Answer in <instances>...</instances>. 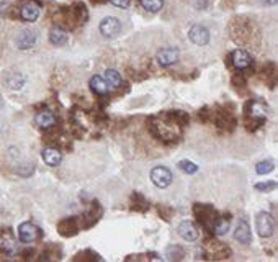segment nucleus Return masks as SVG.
<instances>
[{
    "label": "nucleus",
    "mask_w": 278,
    "mask_h": 262,
    "mask_svg": "<svg viewBox=\"0 0 278 262\" xmlns=\"http://www.w3.org/2000/svg\"><path fill=\"white\" fill-rule=\"evenodd\" d=\"M40 10L41 7L36 0H28L20 7V17L25 22H36L38 17H40Z\"/></svg>",
    "instance_id": "7"
},
{
    "label": "nucleus",
    "mask_w": 278,
    "mask_h": 262,
    "mask_svg": "<svg viewBox=\"0 0 278 262\" xmlns=\"http://www.w3.org/2000/svg\"><path fill=\"white\" fill-rule=\"evenodd\" d=\"M105 81H107L108 86H111L115 88L120 87L121 82H123V81H121V76L115 71V69H108V71L105 72Z\"/></svg>",
    "instance_id": "23"
},
{
    "label": "nucleus",
    "mask_w": 278,
    "mask_h": 262,
    "mask_svg": "<svg viewBox=\"0 0 278 262\" xmlns=\"http://www.w3.org/2000/svg\"><path fill=\"white\" fill-rule=\"evenodd\" d=\"M177 233L180 235V238H183L185 241L188 242H193L198 240V236H200V231H198V226L193 221H182L178 224L177 228Z\"/></svg>",
    "instance_id": "6"
},
{
    "label": "nucleus",
    "mask_w": 278,
    "mask_h": 262,
    "mask_svg": "<svg viewBox=\"0 0 278 262\" xmlns=\"http://www.w3.org/2000/svg\"><path fill=\"white\" fill-rule=\"evenodd\" d=\"M195 215H196V219L200 223L206 224L210 229H211V224H213L214 218H213V208L208 207V205H195Z\"/></svg>",
    "instance_id": "9"
},
{
    "label": "nucleus",
    "mask_w": 278,
    "mask_h": 262,
    "mask_svg": "<svg viewBox=\"0 0 278 262\" xmlns=\"http://www.w3.org/2000/svg\"><path fill=\"white\" fill-rule=\"evenodd\" d=\"M40 236H41V229L36 224L25 221L18 226V238H20L21 242H26V244L28 242H35Z\"/></svg>",
    "instance_id": "3"
},
{
    "label": "nucleus",
    "mask_w": 278,
    "mask_h": 262,
    "mask_svg": "<svg viewBox=\"0 0 278 262\" xmlns=\"http://www.w3.org/2000/svg\"><path fill=\"white\" fill-rule=\"evenodd\" d=\"M141 5H143L144 10H148L150 13H157L159 10H162L164 0H141Z\"/></svg>",
    "instance_id": "22"
},
{
    "label": "nucleus",
    "mask_w": 278,
    "mask_h": 262,
    "mask_svg": "<svg viewBox=\"0 0 278 262\" xmlns=\"http://www.w3.org/2000/svg\"><path fill=\"white\" fill-rule=\"evenodd\" d=\"M233 64L235 69H239V71H244V69H247L249 66L252 64V58L251 54L247 53V51L244 49H235L233 53Z\"/></svg>",
    "instance_id": "11"
},
{
    "label": "nucleus",
    "mask_w": 278,
    "mask_h": 262,
    "mask_svg": "<svg viewBox=\"0 0 278 262\" xmlns=\"http://www.w3.org/2000/svg\"><path fill=\"white\" fill-rule=\"evenodd\" d=\"M273 167H275L273 161H262V162H258L257 166H256V171H257L258 175H263V174H268V172H272Z\"/></svg>",
    "instance_id": "24"
},
{
    "label": "nucleus",
    "mask_w": 278,
    "mask_h": 262,
    "mask_svg": "<svg viewBox=\"0 0 278 262\" xmlns=\"http://www.w3.org/2000/svg\"><path fill=\"white\" fill-rule=\"evenodd\" d=\"M36 123H38L40 128L49 130V128H53V126H54L56 118H54V115L51 113L49 110H41V111H38V113H36Z\"/></svg>",
    "instance_id": "14"
},
{
    "label": "nucleus",
    "mask_w": 278,
    "mask_h": 262,
    "mask_svg": "<svg viewBox=\"0 0 278 262\" xmlns=\"http://www.w3.org/2000/svg\"><path fill=\"white\" fill-rule=\"evenodd\" d=\"M136 196H138V198H133V208L138 210V212H146L149 207L148 202H146V200H141V195H138V194H136Z\"/></svg>",
    "instance_id": "28"
},
{
    "label": "nucleus",
    "mask_w": 278,
    "mask_h": 262,
    "mask_svg": "<svg viewBox=\"0 0 278 262\" xmlns=\"http://www.w3.org/2000/svg\"><path fill=\"white\" fill-rule=\"evenodd\" d=\"M263 3H267V5H275L277 0H263Z\"/></svg>",
    "instance_id": "30"
},
{
    "label": "nucleus",
    "mask_w": 278,
    "mask_h": 262,
    "mask_svg": "<svg viewBox=\"0 0 278 262\" xmlns=\"http://www.w3.org/2000/svg\"><path fill=\"white\" fill-rule=\"evenodd\" d=\"M178 61V51L175 48H162L157 53V63L162 67H169V66L175 64Z\"/></svg>",
    "instance_id": "8"
},
{
    "label": "nucleus",
    "mask_w": 278,
    "mask_h": 262,
    "mask_svg": "<svg viewBox=\"0 0 278 262\" xmlns=\"http://www.w3.org/2000/svg\"><path fill=\"white\" fill-rule=\"evenodd\" d=\"M36 43V35L31 30H23L17 36V46L20 49H28Z\"/></svg>",
    "instance_id": "12"
},
{
    "label": "nucleus",
    "mask_w": 278,
    "mask_h": 262,
    "mask_svg": "<svg viewBox=\"0 0 278 262\" xmlns=\"http://www.w3.org/2000/svg\"><path fill=\"white\" fill-rule=\"evenodd\" d=\"M150 180L159 189H167L172 184V172L166 166H157L150 171Z\"/></svg>",
    "instance_id": "2"
},
{
    "label": "nucleus",
    "mask_w": 278,
    "mask_h": 262,
    "mask_svg": "<svg viewBox=\"0 0 278 262\" xmlns=\"http://www.w3.org/2000/svg\"><path fill=\"white\" fill-rule=\"evenodd\" d=\"M5 84H7V87L18 90V88H21L23 84H25V77H23L21 74H18V72H10V74H8V79L5 81Z\"/></svg>",
    "instance_id": "21"
},
{
    "label": "nucleus",
    "mask_w": 278,
    "mask_h": 262,
    "mask_svg": "<svg viewBox=\"0 0 278 262\" xmlns=\"http://www.w3.org/2000/svg\"><path fill=\"white\" fill-rule=\"evenodd\" d=\"M110 2L118 8H128L129 7V0H110Z\"/></svg>",
    "instance_id": "29"
},
{
    "label": "nucleus",
    "mask_w": 278,
    "mask_h": 262,
    "mask_svg": "<svg viewBox=\"0 0 278 262\" xmlns=\"http://www.w3.org/2000/svg\"><path fill=\"white\" fill-rule=\"evenodd\" d=\"M178 169H182L183 172H187V174L192 175V174H195V172H198V166L190 161H180L178 162Z\"/></svg>",
    "instance_id": "26"
},
{
    "label": "nucleus",
    "mask_w": 278,
    "mask_h": 262,
    "mask_svg": "<svg viewBox=\"0 0 278 262\" xmlns=\"http://www.w3.org/2000/svg\"><path fill=\"white\" fill-rule=\"evenodd\" d=\"M229 228H231L229 218H214L213 224H211L214 236H224L229 231Z\"/></svg>",
    "instance_id": "18"
},
{
    "label": "nucleus",
    "mask_w": 278,
    "mask_h": 262,
    "mask_svg": "<svg viewBox=\"0 0 278 262\" xmlns=\"http://www.w3.org/2000/svg\"><path fill=\"white\" fill-rule=\"evenodd\" d=\"M257 231L260 238H270L275 233V221H273L272 215L267 212H260L256 218Z\"/></svg>",
    "instance_id": "1"
},
{
    "label": "nucleus",
    "mask_w": 278,
    "mask_h": 262,
    "mask_svg": "<svg viewBox=\"0 0 278 262\" xmlns=\"http://www.w3.org/2000/svg\"><path fill=\"white\" fill-rule=\"evenodd\" d=\"M100 33L105 38H116L121 31V23L115 17H107L100 22Z\"/></svg>",
    "instance_id": "4"
},
{
    "label": "nucleus",
    "mask_w": 278,
    "mask_h": 262,
    "mask_svg": "<svg viewBox=\"0 0 278 262\" xmlns=\"http://www.w3.org/2000/svg\"><path fill=\"white\" fill-rule=\"evenodd\" d=\"M256 189L258 192H273L277 189V182L273 180H268V182H258V184H256Z\"/></svg>",
    "instance_id": "27"
},
{
    "label": "nucleus",
    "mask_w": 278,
    "mask_h": 262,
    "mask_svg": "<svg viewBox=\"0 0 278 262\" xmlns=\"http://www.w3.org/2000/svg\"><path fill=\"white\" fill-rule=\"evenodd\" d=\"M90 88L93 93H97V95H107L108 93V84L105 79L100 76H93L90 79Z\"/></svg>",
    "instance_id": "19"
},
{
    "label": "nucleus",
    "mask_w": 278,
    "mask_h": 262,
    "mask_svg": "<svg viewBox=\"0 0 278 262\" xmlns=\"http://www.w3.org/2000/svg\"><path fill=\"white\" fill-rule=\"evenodd\" d=\"M234 238L241 242V244H251L252 233H251V226L247 224L246 219H239V224L234 231Z\"/></svg>",
    "instance_id": "10"
},
{
    "label": "nucleus",
    "mask_w": 278,
    "mask_h": 262,
    "mask_svg": "<svg viewBox=\"0 0 278 262\" xmlns=\"http://www.w3.org/2000/svg\"><path fill=\"white\" fill-rule=\"evenodd\" d=\"M188 38H190L193 44L205 46L210 41V31L203 25H193L190 28V31H188Z\"/></svg>",
    "instance_id": "5"
},
{
    "label": "nucleus",
    "mask_w": 278,
    "mask_h": 262,
    "mask_svg": "<svg viewBox=\"0 0 278 262\" xmlns=\"http://www.w3.org/2000/svg\"><path fill=\"white\" fill-rule=\"evenodd\" d=\"M247 110H249V115H251V118L265 121L267 110H265V107H263L262 104H258V102H251V104H247Z\"/></svg>",
    "instance_id": "20"
},
{
    "label": "nucleus",
    "mask_w": 278,
    "mask_h": 262,
    "mask_svg": "<svg viewBox=\"0 0 278 262\" xmlns=\"http://www.w3.org/2000/svg\"><path fill=\"white\" fill-rule=\"evenodd\" d=\"M67 40H69V36H67V33H65V30H63V28H59V26L51 28L49 41L54 46H64L65 43H67Z\"/></svg>",
    "instance_id": "15"
},
{
    "label": "nucleus",
    "mask_w": 278,
    "mask_h": 262,
    "mask_svg": "<svg viewBox=\"0 0 278 262\" xmlns=\"http://www.w3.org/2000/svg\"><path fill=\"white\" fill-rule=\"evenodd\" d=\"M41 154H43L44 162L51 167L59 166L61 161H63V154H61L59 149H56V148H44Z\"/></svg>",
    "instance_id": "13"
},
{
    "label": "nucleus",
    "mask_w": 278,
    "mask_h": 262,
    "mask_svg": "<svg viewBox=\"0 0 278 262\" xmlns=\"http://www.w3.org/2000/svg\"><path fill=\"white\" fill-rule=\"evenodd\" d=\"M185 256V251L182 249L180 246H172L169 247V259L171 261H180Z\"/></svg>",
    "instance_id": "25"
},
{
    "label": "nucleus",
    "mask_w": 278,
    "mask_h": 262,
    "mask_svg": "<svg viewBox=\"0 0 278 262\" xmlns=\"http://www.w3.org/2000/svg\"><path fill=\"white\" fill-rule=\"evenodd\" d=\"M0 105H2V97H0Z\"/></svg>",
    "instance_id": "31"
},
{
    "label": "nucleus",
    "mask_w": 278,
    "mask_h": 262,
    "mask_svg": "<svg viewBox=\"0 0 278 262\" xmlns=\"http://www.w3.org/2000/svg\"><path fill=\"white\" fill-rule=\"evenodd\" d=\"M208 252L211 254V257H214V259H226V257H229V254H231L229 247L223 244V242H211Z\"/></svg>",
    "instance_id": "17"
},
{
    "label": "nucleus",
    "mask_w": 278,
    "mask_h": 262,
    "mask_svg": "<svg viewBox=\"0 0 278 262\" xmlns=\"http://www.w3.org/2000/svg\"><path fill=\"white\" fill-rule=\"evenodd\" d=\"M77 231H79V224H77V219L75 218L63 219V221L59 223V233L63 236H72Z\"/></svg>",
    "instance_id": "16"
}]
</instances>
